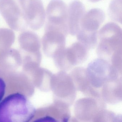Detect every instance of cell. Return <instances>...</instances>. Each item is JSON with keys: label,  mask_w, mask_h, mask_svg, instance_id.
I'll return each instance as SVG.
<instances>
[{"label": "cell", "mask_w": 122, "mask_h": 122, "mask_svg": "<svg viewBox=\"0 0 122 122\" xmlns=\"http://www.w3.org/2000/svg\"><path fill=\"white\" fill-rule=\"evenodd\" d=\"M36 110L23 94L9 95L0 102V122H28L35 116Z\"/></svg>", "instance_id": "6da1fadb"}, {"label": "cell", "mask_w": 122, "mask_h": 122, "mask_svg": "<svg viewBox=\"0 0 122 122\" xmlns=\"http://www.w3.org/2000/svg\"><path fill=\"white\" fill-rule=\"evenodd\" d=\"M105 18L104 12L98 8L92 9L86 13L76 34L78 40L88 46H94L97 42L98 29Z\"/></svg>", "instance_id": "7a4b0ae2"}, {"label": "cell", "mask_w": 122, "mask_h": 122, "mask_svg": "<svg viewBox=\"0 0 122 122\" xmlns=\"http://www.w3.org/2000/svg\"><path fill=\"white\" fill-rule=\"evenodd\" d=\"M28 26L38 30L44 25L46 13L41 0H18Z\"/></svg>", "instance_id": "3957f363"}, {"label": "cell", "mask_w": 122, "mask_h": 122, "mask_svg": "<svg viewBox=\"0 0 122 122\" xmlns=\"http://www.w3.org/2000/svg\"><path fill=\"white\" fill-rule=\"evenodd\" d=\"M45 27L59 30L67 34L68 8L61 0H52L46 10Z\"/></svg>", "instance_id": "277c9868"}, {"label": "cell", "mask_w": 122, "mask_h": 122, "mask_svg": "<svg viewBox=\"0 0 122 122\" xmlns=\"http://www.w3.org/2000/svg\"><path fill=\"white\" fill-rule=\"evenodd\" d=\"M0 13L14 30L23 31L28 27L22 10L15 0H0Z\"/></svg>", "instance_id": "5b68a950"}, {"label": "cell", "mask_w": 122, "mask_h": 122, "mask_svg": "<svg viewBox=\"0 0 122 122\" xmlns=\"http://www.w3.org/2000/svg\"><path fill=\"white\" fill-rule=\"evenodd\" d=\"M85 6L80 1L76 0L70 4L68 8V33L72 36L77 33L82 18L85 14Z\"/></svg>", "instance_id": "8992f818"}, {"label": "cell", "mask_w": 122, "mask_h": 122, "mask_svg": "<svg viewBox=\"0 0 122 122\" xmlns=\"http://www.w3.org/2000/svg\"><path fill=\"white\" fill-rule=\"evenodd\" d=\"M108 14L112 20L121 23L122 0H112L108 8Z\"/></svg>", "instance_id": "52a82bcc"}, {"label": "cell", "mask_w": 122, "mask_h": 122, "mask_svg": "<svg viewBox=\"0 0 122 122\" xmlns=\"http://www.w3.org/2000/svg\"><path fill=\"white\" fill-rule=\"evenodd\" d=\"M6 84L2 78L0 77V102L2 100L5 94Z\"/></svg>", "instance_id": "ba28073f"}, {"label": "cell", "mask_w": 122, "mask_h": 122, "mask_svg": "<svg viewBox=\"0 0 122 122\" xmlns=\"http://www.w3.org/2000/svg\"><path fill=\"white\" fill-rule=\"evenodd\" d=\"M90 2L92 3H96L101 1V0H88Z\"/></svg>", "instance_id": "9c48e42d"}]
</instances>
